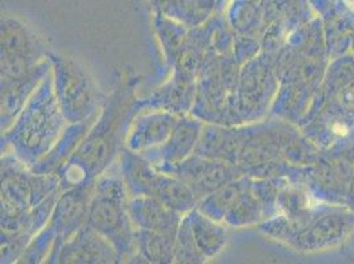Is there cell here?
I'll use <instances>...</instances> for the list:
<instances>
[{"instance_id": "6da1fadb", "label": "cell", "mask_w": 354, "mask_h": 264, "mask_svg": "<svg viewBox=\"0 0 354 264\" xmlns=\"http://www.w3.org/2000/svg\"><path fill=\"white\" fill-rule=\"evenodd\" d=\"M346 1V4L351 7V8H353L354 10V0H345Z\"/></svg>"}]
</instances>
